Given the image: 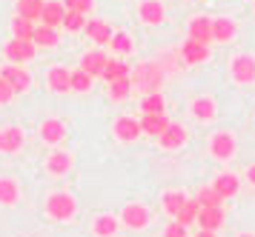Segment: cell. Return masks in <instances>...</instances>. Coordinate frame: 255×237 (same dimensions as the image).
<instances>
[{"label": "cell", "instance_id": "obj_29", "mask_svg": "<svg viewBox=\"0 0 255 237\" xmlns=\"http://www.w3.org/2000/svg\"><path fill=\"white\" fill-rule=\"evenodd\" d=\"M129 75H132V69H129L124 60H112V57H109V63H106V69H104V75H101V78H104L106 83H112V80L129 78Z\"/></svg>", "mask_w": 255, "mask_h": 237}, {"label": "cell", "instance_id": "obj_31", "mask_svg": "<svg viewBox=\"0 0 255 237\" xmlns=\"http://www.w3.org/2000/svg\"><path fill=\"white\" fill-rule=\"evenodd\" d=\"M140 112H143V114H161V112H166V103H163L161 91H152V94H146V97L140 100Z\"/></svg>", "mask_w": 255, "mask_h": 237}, {"label": "cell", "instance_id": "obj_28", "mask_svg": "<svg viewBox=\"0 0 255 237\" xmlns=\"http://www.w3.org/2000/svg\"><path fill=\"white\" fill-rule=\"evenodd\" d=\"M192 117H198V120H212L215 117V100L212 97H195L192 100Z\"/></svg>", "mask_w": 255, "mask_h": 237}, {"label": "cell", "instance_id": "obj_34", "mask_svg": "<svg viewBox=\"0 0 255 237\" xmlns=\"http://www.w3.org/2000/svg\"><path fill=\"white\" fill-rule=\"evenodd\" d=\"M195 200L201 203V209H209V206H224V197H221L212 186H204V189H198Z\"/></svg>", "mask_w": 255, "mask_h": 237}, {"label": "cell", "instance_id": "obj_3", "mask_svg": "<svg viewBox=\"0 0 255 237\" xmlns=\"http://www.w3.org/2000/svg\"><path fill=\"white\" fill-rule=\"evenodd\" d=\"M3 55L9 57V63L20 66V63H29V60L37 57V46L32 40H17V37H12L9 43L3 46Z\"/></svg>", "mask_w": 255, "mask_h": 237}, {"label": "cell", "instance_id": "obj_37", "mask_svg": "<svg viewBox=\"0 0 255 237\" xmlns=\"http://www.w3.org/2000/svg\"><path fill=\"white\" fill-rule=\"evenodd\" d=\"M109 46L115 49V55H129V52H132V37H129L127 32H115L112 40H109Z\"/></svg>", "mask_w": 255, "mask_h": 237}, {"label": "cell", "instance_id": "obj_14", "mask_svg": "<svg viewBox=\"0 0 255 237\" xmlns=\"http://www.w3.org/2000/svg\"><path fill=\"white\" fill-rule=\"evenodd\" d=\"M138 17H140V23H146V26H161V23L166 20L163 3H158V0H143L138 6Z\"/></svg>", "mask_w": 255, "mask_h": 237}, {"label": "cell", "instance_id": "obj_5", "mask_svg": "<svg viewBox=\"0 0 255 237\" xmlns=\"http://www.w3.org/2000/svg\"><path fill=\"white\" fill-rule=\"evenodd\" d=\"M0 78L12 86L14 94H23V91L32 89V75H29L23 66H14V63H9V66L0 69Z\"/></svg>", "mask_w": 255, "mask_h": 237}, {"label": "cell", "instance_id": "obj_17", "mask_svg": "<svg viewBox=\"0 0 255 237\" xmlns=\"http://www.w3.org/2000/svg\"><path fill=\"white\" fill-rule=\"evenodd\" d=\"M112 132H115L118 140H124V143H135V140L140 137V123L135 120V117H118Z\"/></svg>", "mask_w": 255, "mask_h": 237}, {"label": "cell", "instance_id": "obj_19", "mask_svg": "<svg viewBox=\"0 0 255 237\" xmlns=\"http://www.w3.org/2000/svg\"><path fill=\"white\" fill-rule=\"evenodd\" d=\"M20 146H23V129L9 126L0 132V155H14Z\"/></svg>", "mask_w": 255, "mask_h": 237}, {"label": "cell", "instance_id": "obj_38", "mask_svg": "<svg viewBox=\"0 0 255 237\" xmlns=\"http://www.w3.org/2000/svg\"><path fill=\"white\" fill-rule=\"evenodd\" d=\"M63 29H69V32H83V26H86V14H78V11H66V17L60 23Z\"/></svg>", "mask_w": 255, "mask_h": 237}, {"label": "cell", "instance_id": "obj_11", "mask_svg": "<svg viewBox=\"0 0 255 237\" xmlns=\"http://www.w3.org/2000/svg\"><path fill=\"white\" fill-rule=\"evenodd\" d=\"M158 143H161V149H166V152L181 149L186 143V129L181 123H169L161 135H158Z\"/></svg>", "mask_w": 255, "mask_h": 237}, {"label": "cell", "instance_id": "obj_16", "mask_svg": "<svg viewBox=\"0 0 255 237\" xmlns=\"http://www.w3.org/2000/svg\"><path fill=\"white\" fill-rule=\"evenodd\" d=\"M207 57H209V46L195 43V40L186 37L184 46H181V60H184L186 66H198V63H204Z\"/></svg>", "mask_w": 255, "mask_h": 237}, {"label": "cell", "instance_id": "obj_1", "mask_svg": "<svg viewBox=\"0 0 255 237\" xmlns=\"http://www.w3.org/2000/svg\"><path fill=\"white\" fill-rule=\"evenodd\" d=\"M43 212H46L52 220H58V223H69V220H75V215H78V200H75L69 192H55V194L46 197Z\"/></svg>", "mask_w": 255, "mask_h": 237}, {"label": "cell", "instance_id": "obj_7", "mask_svg": "<svg viewBox=\"0 0 255 237\" xmlns=\"http://www.w3.org/2000/svg\"><path fill=\"white\" fill-rule=\"evenodd\" d=\"M235 137L230 132H215V135L209 137V155L215 160H230L235 155Z\"/></svg>", "mask_w": 255, "mask_h": 237}, {"label": "cell", "instance_id": "obj_27", "mask_svg": "<svg viewBox=\"0 0 255 237\" xmlns=\"http://www.w3.org/2000/svg\"><path fill=\"white\" fill-rule=\"evenodd\" d=\"M32 43L52 49V46L60 43V32L58 29H52V26H35V37H32Z\"/></svg>", "mask_w": 255, "mask_h": 237}, {"label": "cell", "instance_id": "obj_40", "mask_svg": "<svg viewBox=\"0 0 255 237\" xmlns=\"http://www.w3.org/2000/svg\"><path fill=\"white\" fill-rule=\"evenodd\" d=\"M163 237H189V235H186V226H181L178 220H172L169 226L163 229Z\"/></svg>", "mask_w": 255, "mask_h": 237}, {"label": "cell", "instance_id": "obj_39", "mask_svg": "<svg viewBox=\"0 0 255 237\" xmlns=\"http://www.w3.org/2000/svg\"><path fill=\"white\" fill-rule=\"evenodd\" d=\"M66 11H78V14H89L95 9V0H63Z\"/></svg>", "mask_w": 255, "mask_h": 237}, {"label": "cell", "instance_id": "obj_43", "mask_svg": "<svg viewBox=\"0 0 255 237\" xmlns=\"http://www.w3.org/2000/svg\"><path fill=\"white\" fill-rule=\"evenodd\" d=\"M195 237H218V232H204V229H201Z\"/></svg>", "mask_w": 255, "mask_h": 237}, {"label": "cell", "instance_id": "obj_35", "mask_svg": "<svg viewBox=\"0 0 255 237\" xmlns=\"http://www.w3.org/2000/svg\"><path fill=\"white\" fill-rule=\"evenodd\" d=\"M129 91H132V78H121L109 83V97L112 100H127Z\"/></svg>", "mask_w": 255, "mask_h": 237}, {"label": "cell", "instance_id": "obj_21", "mask_svg": "<svg viewBox=\"0 0 255 237\" xmlns=\"http://www.w3.org/2000/svg\"><path fill=\"white\" fill-rule=\"evenodd\" d=\"M238 32V23L232 20V17H215L212 20V40H218V43H230L232 37Z\"/></svg>", "mask_w": 255, "mask_h": 237}, {"label": "cell", "instance_id": "obj_30", "mask_svg": "<svg viewBox=\"0 0 255 237\" xmlns=\"http://www.w3.org/2000/svg\"><path fill=\"white\" fill-rule=\"evenodd\" d=\"M198 212H201V203H198L195 197H192V200H186L184 203V209H181V212H178V215H175V220H178V223H181V226H192V223H195L198 220Z\"/></svg>", "mask_w": 255, "mask_h": 237}, {"label": "cell", "instance_id": "obj_42", "mask_svg": "<svg viewBox=\"0 0 255 237\" xmlns=\"http://www.w3.org/2000/svg\"><path fill=\"white\" fill-rule=\"evenodd\" d=\"M247 180H250V183H253V186H255V163H253V166H250V169H247Z\"/></svg>", "mask_w": 255, "mask_h": 237}, {"label": "cell", "instance_id": "obj_26", "mask_svg": "<svg viewBox=\"0 0 255 237\" xmlns=\"http://www.w3.org/2000/svg\"><path fill=\"white\" fill-rule=\"evenodd\" d=\"M17 17H23V20H40V14H43V0H17Z\"/></svg>", "mask_w": 255, "mask_h": 237}, {"label": "cell", "instance_id": "obj_4", "mask_svg": "<svg viewBox=\"0 0 255 237\" xmlns=\"http://www.w3.org/2000/svg\"><path fill=\"white\" fill-rule=\"evenodd\" d=\"M121 223L127 229H132V232H140V229H146L152 223V212L140 203H129V206H124V212H121Z\"/></svg>", "mask_w": 255, "mask_h": 237}, {"label": "cell", "instance_id": "obj_36", "mask_svg": "<svg viewBox=\"0 0 255 237\" xmlns=\"http://www.w3.org/2000/svg\"><path fill=\"white\" fill-rule=\"evenodd\" d=\"M92 80H95V78H89L83 69H75V72H72V91H78V94H86V91L92 89Z\"/></svg>", "mask_w": 255, "mask_h": 237}, {"label": "cell", "instance_id": "obj_10", "mask_svg": "<svg viewBox=\"0 0 255 237\" xmlns=\"http://www.w3.org/2000/svg\"><path fill=\"white\" fill-rule=\"evenodd\" d=\"M195 223L204 229V232H218V229L227 223V212H224V206H209V209H201Z\"/></svg>", "mask_w": 255, "mask_h": 237}, {"label": "cell", "instance_id": "obj_22", "mask_svg": "<svg viewBox=\"0 0 255 237\" xmlns=\"http://www.w3.org/2000/svg\"><path fill=\"white\" fill-rule=\"evenodd\" d=\"M63 17H66V6H63L60 0H49V3H43V14H40L43 26L58 29L60 23H63Z\"/></svg>", "mask_w": 255, "mask_h": 237}, {"label": "cell", "instance_id": "obj_13", "mask_svg": "<svg viewBox=\"0 0 255 237\" xmlns=\"http://www.w3.org/2000/svg\"><path fill=\"white\" fill-rule=\"evenodd\" d=\"M46 83L55 94H66V91H72V72L66 66H52L46 75Z\"/></svg>", "mask_w": 255, "mask_h": 237}, {"label": "cell", "instance_id": "obj_15", "mask_svg": "<svg viewBox=\"0 0 255 237\" xmlns=\"http://www.w3.org/2000/svg\"><path fill=\"white\" fill-rule=\"evenodd\" d=\"M63 137H66V123H63V120H58V117H46V120L40 123V140H43V143L55 146V143H60Z\"/></svg>", "mask_w": 255, "mask_h": 237}, {"label": "cell", "instance_id": "obj_41", "mask_svg": "<svg viewBox=\"0 0 255 237\" xmlns=\"http://www.w3.org/2000/svg\"><path fill=\"white\" fill-rule=\"evenodd\" d=\"M12 97H14V89L0 78V103H12Z\"/></svg>", "mask_w": 255, "mask_h": 237}, {"label": "cell", "instance_id": "obj_32", "mask_svg": "<svg viewBox=\"0 0 255 237\" xmlns=\"http://www.w3.org/2000/svg\"><path fill=\"white\" fill-rule=\"evenodd\" d=\"M163 212H166V215H178V212H181V209H184V203H186V194L184 192H166L163 194Z\"/></svg>", "mask_w": 255, "mask_h": 237}, {"label": "cell", "instance_id": "obj_6", "mask_svg": "<svg viewBox=\"0 0 255 237\" xmlns=\"http://www.w3.org/2000/svg\"><path fill=\"white\" fill-rule=\"evenodd\" d=\"M230 75H232V80L241 83V86L255 83V57L253 55H238L230 63Z\"/></svg>", "mask_w": 255, "mask_h": 237}, {"label": "cell", "instance_id": "obj_24", "mask_svg": "<svg viewBox=\"0 0 255 237\" xmlns=\"http://www.w3.org/2000/svg\"><path fill=\"white\" fill-rule=\"evenodd\" d=\"M95 237H115L118 235V217L115 215H98L92 223Z\"/></svg>", "mask_w": 255, "mask_h": 237}, {"label": "cell", "instance_id": "obj_25", "mask_svg": "<svg viewBox=\"0 0 255 237\" xmlns=\"http://www.w3.org/2000/svg\"><path fill=\"white\" fill-rule=\"evenodd\" d=\"M20 200V186L14 177H0V206H14Z\"/></svg>", "mask_w": 255, "mask_h": 237}, {"label": "cell", "instance_id": "obj_44", "mask_svg": "<svg viewBox=\"0 0 255 237\" xmlns=\"http://www.w3.org/2000/svg\"><path fill=\"white\" fill-rule=\"evenodd\" d=\"M238 237H255V235H250V232H244V235H238Z\"/></svg>", "mask_w": 255, "mask_h": 237}, {"label": "cell", "instance_id": "obj_12", "mask_svg": "<svg viewBox=\"0 0 255 237\" xmlns=\"http://www.w3.org/2000/svg\"><path fill=\"white\" fill-rule=\"evenodd\" d=\"M106 63H109V55L101 52V49H92V52H86V55L81 57V69L89 75V78H101Z\"/></svg>", "mask_w": 255, "mask_h": 237}, {"label": "cell", "instance_id": "obj_20", "mask_svg": "<svg viewBox=\"0 0 255 237\" xmlns=\"http://www.w3.org/2000/svg\"><path fill=\"white\" fill-rule=\"evenodd\" d=\"M140 132H143V135H152V137H158L163 132V129H166V126L172 123V120H169V117H166V112H161V114H140Z\"/></svg>", "mask_w": 255, "mask_h": 237}, {"label": "cell", "instance_id": "obj_23", "mask_svg": "<svg viewBox=\"0 0 255 237\" xmlns=\"http://www.w3.org/2000/svg\"><path fill=\"white\" fill-rule=\"evenodd\" d=\"M69 169H72V155L69 152H52V155L46 158V171L49 174L60 177V174H66Z\"/></svg>", "mask_w": 255, "mask_h": 237}, {"label": "cell", "instance_id": "obj_8", "mask_svg": "<svg viewBox=\"0 0 255 237\" xmlns=\"http://www.w3.org/2000/svg\"><path fill=\"white\" fill-rule=\"evenodd\" d=\"M83 34H86L95 46H106L109 40H112L115 29H112L106 20H101V17H92V20H86V26H83Z\"/></svg>", "mask_w": 255, "mask_h": 237}, {"label": "cell", "instance_id": "obj_18", "mask_svg": "<svg viewBox=\"0 0 255 237\" xmlns=\"http://www.w3.org/2000/svg\"><path fill=\"white\" fill-rule=\"evenodd\" d=\"M212 189H215L224 200H230V197H235V194L241 192V177H235L232 171H224V174H218V177H215Z\"/></svg>", "mask_w": 255, "mask_h": 237}, {"label": "cell", "instance_id": "obj_33", "mask_svg": "<svg viewBox=\"0 0 255 237\" xmlns=\"http://www.w3.org/2000/svg\"><path fill=\"white\" fill-rule=\"evenodd\" d=\"M12 34L17 37V40H32V37H35V23H32V20H23V17H17V14H14Z\"/></svg>", "mask_w": 255, "mask_h": 237}, {"label": "cell", "instance_id": "obj_9", "mask_svg": "<svg viewBox=\"0 0 255 237\" xmlns=\"http://www.w3.org/2000/svg\"><path fill=\"white\" fill-rule=\"evenodd\" d=\"M186 37H189V40H195V43L209 46V43H212V20H209L207 14L192 17V20H189V29H186Z\"/></svg>", "mask_w": 255, "mask_h": 237}, {"label": "cell", "instance_id": "obj_2", "mask_svg": "<svg viewBox=\"0 0 255 237\" xmlns=\"http://www.w3.org/2000/svg\"><path fill=\"white\" fill-rule=\"evenodd\" d=\"M163 83V69L158 63H140L135 69V78H132V86H140L143 94H152V91H158Z\"/></svg>", "mask_w": 255, "mask_h": 237}]
</instances>
